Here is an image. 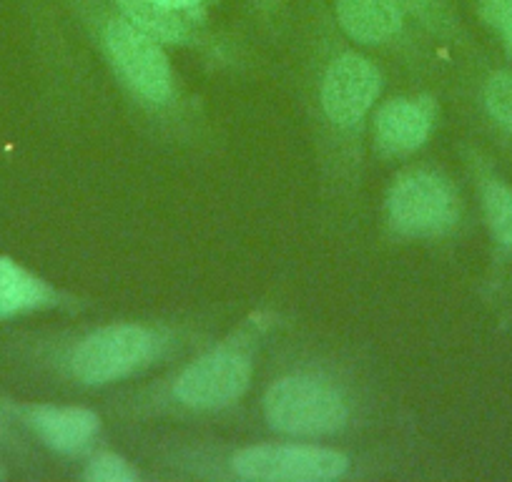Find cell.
<instances>
[{"instance_id":"6da1fadb","label":"cell","mask_w":512,"mask_h":482,"mask_svg":"<svg viewBox=\"0 0 512 482\" xmlns=\"http://www.w3.org/2000/svg\"><path fill=\"white\" fill-rule=\"evenodd\" d=\"M264 412L274 430L297 437H322L342 430L349 410L342 392L319 377H284L269 387Z\"/></svg>"},{"instance_id":"7a4b0ae2","label":"cell","mask_w":512,"mask_h":482,"mask_svg":"<svg viewBox=\"0 0 512 482\" xmlns=\"http://www.w3.org/2000/svg\"><path fill=\"white\" fill-rule=\"evenodd\" d=\"M159 354V337L141 324H113L83 339L71 370L83 385L101 387L144 370Z\"/></svg>"},{"instance_id":"3957f363","label":"cell","mask_w":512,"mask_h":482,"mask_svg":"<svg viewBox=\"0 0 512 482\" xmlns=\"http://www.w3.org/2000/svg\"><path fill=\"white\" fill-rule=\"evenodd\" d=\"M349 460L314 445H256L234 457L236 475L267 482H319L344 475Z\"/></svg>"},{"instance_id":"277c9868","label":"cell","mask_w":512,"mask_h":482,"mask_svg":"<svg viewBox=\"0 0 512 482\" xmlns=\"http://www.w3.org/2000/svg\"><path fill=\"white\" fill-rule=\"evenodd\" d=\"M390 219L407 236L445 234L457 221V196L442 176L410 174L392 189Z\"/></svg>"},{"instance_id":"5b68a950","label":"cell","mask_w":512,"mask_h":482,"mask_svg":"<svg viewBox=\"0 0 512 482\" xmlns=\"http://www.w3.org/2000/svg\"><path fill=\"white\" fill-rule=\"evenodd\" d=\"M251 362L239 349H216L196 359L176 380V397L194 410H221L246 392Z\"/></svg>"},{"instance_id":"8992f818","label":"cell","mask_w":512,"mask_h":482,"mask_svg":"<svg viewBox=\"0 0 512 482\" xmlns=\"http://www.w3.org/2000/svg\"><path fill=\"white\" fill-rule=\"evenodd\" d=\"M106 46L134 91L154 103H164L171 96L169 58L154 36L134 23L111 21L106 26Z\"/></svg>"},{"instance_id":"52a82bcc","label":"cell","mask_w":512,"mask_h":482,"mask_svg":"<svg viewBox=\"0 0 512 482\" xmlns=\"http://www.w3.org/2000/svg\"><path fill=\"white\" fill-rule=\"evenodd\" d=\"M382 76L367 58L357 53L339 56L329 66L322 86V103L337 126H354L377 101Z\"/></svg>"},{"instance_id":"ba28073f","label":"cell","mask_w":512,"mask_h":482,"mask_svg":"<svg viewBox=\"0 0 512 482\" xmlns=\"http://www.w3.org/2000/svg\"><path fill=\"white\" fill-rule=\"evenodd\" d=\"M432 121H435V113L425 101L395 98L384 103L374 124L379 146L390 154H407V151L420 149L430 136Z\"/></svg>"},{"instance_id":"9c48e42d","label":"cell","mask_w":512,"mask_h":482,"mask_svg":"<svg viewBox=\"0 0 512 482\" xmlns=\"http://www.w3.org/2000/svg\"><path fill=\"white\" fill-rule=\"evenodd\" d=\"M337 16L359 43H384L402 31V11L395 0H337Z\"/></svg>"},{"instance_id":"30bf717a","label":"cell","mask_w":512,"mask_h":482,"mask_svg":"<svg viewBox=\"0 0 512 482\" xmlns=\"http://www.w3.org/2000/svg\"><path fill=\"white\" fill-rule=\"evenodd\" d=\"M33 427L46 445L58 452H78L98 432V417L83 407H38Z\"/></svg>"},{"instance_id":"8fae6325","label":"cell","mask_w":512,"mask_h":482,"mask_svg":"<svg viewBox=\"0 0 512 482\" xmlns=\"http://www.w3.org/2000/svg\"><path fill=\"white\" fill-rule=\"evenodd\" d=\"M51 302V289L18 267L13 259L0 257V317H13V314L31 312Z\"/></svg>"},{"instance_id":"7c38bea8","label":"cell","mask_w":512,"mask_h":482,"mask_svg":"<svg viewBox=\"0 0 512 482\" xmlns=\"http://www.w3.org/2000/svg\"><path fill=\"white\" fill-rule=\"evenodd\" d=\"M118 8L128 23L139 26L156 41L181 43L189 38V23L184 13L169 11L159 0H118Z\"/></svg>"},{"instance_id":"4fadbf2b","label":"cell","mask_w":512,"mask_h":482,"mask_svg":"<svg viewBox=\"0 0 512 482\" xmlns=\"http://www.w3.org/2000/svg\"><path fill=\"white\" fill-rule=\"evenodd\" d=\"M482 204H485V216L492 236L500 241L502 247L512 249V189L492 181L482 191Z\"/></svg>"},{"instance_id":"5bb4252c","label":"cell","mask_w":512,"mask_h":482,"mask_svg":"<svg viewBox=\"0 0 512 482\" xmlns=\"http://www.w3.org/2000/svg\"><path fill=\"white\" fill-rule=\"evenodd\" d=\"M485 103L490 116L512 134V73H497L487 81Z\"/></svg>"},{"instance_id":"9a60e30c","label":"cell","mask_w":512,"mask_h":482,"mask_svg":"<svg viewBox=\"0 0 512 482\" xmlns=\"http://www.w3.org/2000/svg\"><path fill=\"white\" fill-rule=\"evenodd\" d=\"M86 477L96 482H134L136 470L118 455H98L88 462Z\"/></svg>"},{"instance_id":"2e32d148","label":"cell","mask_w":512,"mask_h":482,"mask_svg":"<svg viewBox=\"0 0 512 482\" xmlns=\"http://www.w3.org/2000/svg\"><path fill=\"white\" fill-rule=\"evenodd\" d=\"M482 11L512 51V0H482Z\"/></svg>"},{"instance_id":"e0dca14e","label":"cell","mask_w":512,"mask_h":482,"mask_svg":"<svg viewBox=\"0 0 512 482\" xmlns=\"http://www.w3.org/2000/svg\"><path fill=\"white\" fill-rule=\"evenodd\" d=\"M161 6H166L169 11H176V13H189L194 11V8L204 6L206 0H159Z\"/></svg>"}]
</instances>
